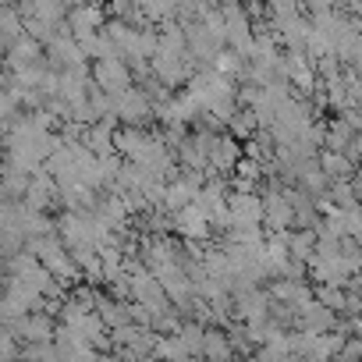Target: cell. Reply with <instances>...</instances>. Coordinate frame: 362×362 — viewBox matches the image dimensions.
I'll return each instance as SVG.
<instances>
[{"label": "cell", "instance_id": "obj_18", "mask_svg": "<svg viewBox=\"0 0 362 362\" xmlns=\"http://www.w3.org/2000/svg\"><path fill=\"white\" fill-rule=\"evenodd\" d=\"M15 362H22V358H15Z\"/></svg>", "mask_w": 362, "mask_h": 362}, {"label": "cell", "instance_id": "obj_7", "mask_svg": "<svg viewBox=\"0 0 362 362\" xmlns=\"http://www.w3.org/2000/svg\"><path fill=\"white\" fill-rule=\"evenodd\" d=\"M54 203H57V185H54V177L43 174V170L33 174V177H29V189H25V196H22V206L33 210V214H50Z\"/></svg>", "mask_w": 362, "mask_h": 362}, {"label": "cell", "instance_id": "obj_16", "mask_svg": "<svg viewBox=\"0 0 362 362\" xmlns=\"http://www.w3.org/2000/svg\"><path fill=\"white\" fill-rule=\"evenodd\" d=\"M358 132H351L341 117H334V121H327V135H323V149H330V153H341L344 146H348V139H355Z\"/></svg>", "mask_w": 362, "mask_h": 362}, {"label": "cell", "instance_id": "obj_12", "mask_svg": "<svg viewBox=\"0 0 362 362\" xmlns=\"http://www.w3.org/2000/svg\"><path fill=\"white\" fill-rule=\"evenodd\" d=\"M114 132H117V128H107V124L96 121V124H89V128L82 132V142H78V146H82L89 156H110V153H114Z\"/></svg>", "mask_w": 362, "mask_h": 362}, {"label": "cell", "instance_id": "obj_17", "mask_svg": "<svg viewBox=\"0 0 362 362\" xmlns=\"http://www.w3.org/2000/svg\"><path fill=\"white\" fill-rule=\"evenodd\" d=\"M0 199H4V192H0Z\"/></svg>", "mask_w": 362, "mask_h": 362}, {"label": "cell", "instance_id": "obj_11", "mask_svg": "<svg viewBox=\"0 0 362 362\" xmlns=\"http://www.w3.org/2000/svg\"><path fill=\"white\" fill-rule=\"evenodd\" d=\"M267 295H270V302H281V305L298 313L313 302V284H305V281H274Z\"/></svg>", "mask_w": 362, "mask_h": 362}, {"label": "cell", "instance_id": "obj_13", "mask_svg": "<svg viewBox=\"0 0 362 362\" xmlns=\"http://www.w3.org/2000/svg\"><path fill=\"white\" fill-rule=\"evenodd\" d=\"M316 167L327 181H351L355 177V167L341 156V153H330V149H320L316 153Z\"/></svg>", "mask_w": 362, "mask_h": 362}, {"label": "cell", "instance_id": "obj_1", "mask_svg": "<svg viewBox=\"0 0 362 362\" xmlns=\"http://www.w3.org/2000/svg\"><path fill=\"white\" fill-rule=\"evenodd\" d=\"M114 103V117H117V128H149L153 124V107L146 100L142 89H124L121 96H110Z\"/></svg>", "mask_w": 362, "mask_h": 362}, {"label": "cell", "instance_id": "obj_15", "mask_svg": "<svg viewBox=\"0 0 362 362\" xmlns=\"http://www.w3.org/2000/svg\"><path fill=\"white\" fill-rule=\"evenodd\" d=\"M199 358H206V362H231V358H235V355H231V348H228V337H224V330H217V327H206Z\"/></svg>", "mask_w": 362, "mask_h": 362}, {"label": "cell", "instance_id": "obj_2", "mask_svg": "<svg viewBox=\"0 0 362 362\" xmlns=\"http://www.w3.org/2000/svg\"><path fill=\"white\" fill-rule=\"evenodd\" d=\"M238 160H242V142H235L228 132L210 135V142H206V177H224L228 181Z\"/></svg>", "mask_w": 362, "mask_h": 362}, {"label": "cell", "instance_id": "obj_3", "mask_svg": "<svg viewBox=\"0 0 362 362\" xmlns=\"http://www.w3.org/2000/svg\"><path fill=\"white\" fill-rule=\"evenodd\" d=\"M89 82L100 93H107V96H121L124 89H132V71H128L124 61L107 57V61H93L89 64Z\"/></svg>", "mask_w": 362, "mask_h": 362}, {"label": "cell", "instance_id": "obj_10", "mask_svg": "<svg viewBox=\"0 0 362 362\" xmlns=\"http://www.w3.org/2000/svg\"><path fill=\"white\" fill-rule=\"evenodd\" d=\"M89 68H75V71H61L57 75V96L54 100H61V103H68V107H82L86 103V96H89Z\"/></svg>", "mask_w": 362, "mask_h": 362}, {"label": "cell", "instance_id": "obj_5", "mask_svg": "<svg viewBox=\"0 0 362 362\" xmlns=\"http://www.w3.org/2000/svg\"><path fill=\"white\" fill-rule=\"evenodd\" d=\"M170 231H177L181 242H192V245H206V242H214V231H210L206 217H203L196 206L177 210V214L170 217Z\"/></svg>", "mask_w": 362, "mask_h": 362}, {"label": "cell", "instance_id": "obj_4", "mask_svg": "<svg viewBox=\"0 0 362 362\" xmlns=\"http://www.w3.org/2000/svg\"><path fill=\"white\" fill-rule=\"evenodd\" d=\"M267 309H270V295L267 288H252L238 298H231V323H242V327H252V323H267Z\"/></svg>", "mask_w": 362, "mask_h": 362}, {"label": "cell", "instance_id": "obj_6", "mask_svg": "<svg viewBox=\"0 0 362 362\" xmlns=\"http://www.w3.org/2000/svg\"><path fill=\"white\" fill-rule=\"evenodd\" d=\"M54 316H47V313H29V316H22L8 334L15 337V341H22V344H54Z\"/></svg>", "mask_w": 362, "mask_h": 362}, {"label": "cell", "instance_id": "obj_8", "mask_svg": "<svg viewBox=\"0 0 362 362\" xmlns=\"http://www.w3.org/2000/svg\"><path fill=\"white\" fill-rule=\"evenodd\" d=\"M337 320H341V316H334L330 309L309 302L305 309H298L295 330H298V334H309V337H320V334H334V330H337Z\"/></svg>", "mask_w": 362, "mask_h": 362}, {"label": "cell", "instance_id": "obj_14", "mask_svg": "<svg viewBox=\"0 0 362 362\" xmlns=\"http://www.w3.org/2000/svg\"><path fill=\"white\" fill-rule=\"evenodd\" d=\"M284 249L291 256V263H309L313 259V249H316V235L313 231H288L284 235Z\"/></svg>", "mask_w": 362, "mask_h": 362}, {"label": "cell", "instance_id": "obj_9", "mask_svg": "<svg viewBox=\"0 0 362 362\" xmlns=\"http://www.w3.org/2000/svg\"><path fill=\"white\" fill-rule=\"evenodd\" d=\"M36 64H43V47H40L36 40H29V36L15 40V43L8 47V54H4V71H8V75L29 71V68H36Z\"/></svg>", "mask_w": 362, "mask_h": 362}]
</instances>
